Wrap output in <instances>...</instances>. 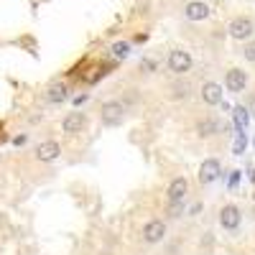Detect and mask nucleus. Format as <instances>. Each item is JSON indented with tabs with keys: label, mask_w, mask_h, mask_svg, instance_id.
Here are the masks:
<instances>
[{
	"label": "nucleus",
	"mask_w": 255,
	"mask_h": 255,
	"mask_svg": "<svg viewBox=\"0 0 255 255\" xmlns=\"http://www.w3.org/2000/svg\"><path fill=\"white\" fill-rule=\"evenodd\" d=\"M100 118H102V125H108V128H118V125H123V120H125V105H123L120 100L105 102Z\"/></svg>",
	"instance_id": "obj_1"
},
{
	"label": "nucleus",
	"mask_w": 255,
	"mask_h": 255,
	"mask_svg": "<svg viewBox=\"0 0 255 255\" xmlns=\"http://www.w3.org/2000/svg\"><path fill=\"white\" fill-rule=\"evenodd\" d=\"M191 54L189 51H184V49H174L171 54H168V72H174L176 77H181V74H186L189 69H191Z\"/></svg>",
	"instance_id": "obj_2"
},
{
	"label": "nucleus",
	"mask_w": 255,
	"mask_h": 255,
	"mask_svg": "<svg viewBox=\"0 0 255 255\" xmlns=\"http://www.w3.org/2000/svg\"><path fill=\"white\" fill-rule=\"evenodd\" d=\"M227 31H230V36L235 41H248V38L255 36V23L250 18H235V20H230Z\"/></svg>",
	"instance_id": "obj_3"
},
{
	"label": "nucleus",
	"mask_w": 255,
	"mask_h": 255,
	"mask_svg": "<svg viewBox=\"0 0 255 255\" xmlns=\"http://www.w3.org/2000/svg\"><path fill=\"white\" fill-rule=\"evenodd\" d=\"M240 220H243V215H240V209H238L235 204H225V207L220 209V225H222L225 230L235 232V230L240 227Z\"/></svg>",
	"instance_id": "obj_4"
},
{
	"label": "nucleus",
	"mask_w": 255,
	"mask_h": 255,
	"mask_svg": "<svg viewBox=\"0 0 255 255\" xmlns=\"http://www.w3.org/2000/svg\"><path fill=\"white\" fill-rule=\"evenodd\" d=\"M186 191H189V181H186L184 176L174 179L171 184H168V191H166V199H168V204H184V199H186Z\"/></svg>",
	"instance_id": "obj_5"
},
{
	"label": "nucleus",
	"mask_w": 255,
	"mask_h": 255,
	"mask_svg": "<svg viewBox=\"0 0 255 255\" xmlns=\"http://www.w3.org/2000/svg\"><path fill=\"white\" fill-rule=\"evenodd\" d=\"M220 176H222V166H220V161L207 158V161L202 163V168H199V181L207 186V184H215Z\"/></svg>",
	"instance_id": "obj_6"
},
{
	"label": "nucleus",
	"mask_w": 255,
	"mask_h": 255,
	"mask_svg": "<svg viewBox=\"0 0 255 255\" xmlns=\"http://www.w3.org/2000/svg\"><path fill=\"white\" fill-rule=\"evenodd\" d=\"M225 87L232 92V95H240L245 87H248V74L243 69H230L227 77H225Z\"/></svg>",
	"instance_id": "obj_7"
},
{
	"label": "nucleus",
	"mask_w": 255,
	"mask_h": 255,
	"mask_svg": "<svg viewBox=\"0 0 255 255\" xmlns=\"http://www.w3.org/2000/svg\"><path fill=\"white\" fill-rule=\"evenodd\" d=\"M166 238V222L163 220H151L143 227V240L145 243H161Z\"/></svg>",
	"instance_id": "obj_8"
},
{
	"label": "nucleus",
	"mask_w": 255,
	"mask_h": 255,
	"mask_svg": "<svg viewBox=\"0 0 255 255\" xmlns=\"http://www.w3.org/2000/svg\"><path fill=\"white\" fill-rule=\"evenodd\" d=\"M59 153H61V145H59L56 140H46V143H41V145L36 148V158H38V161H44V163L56 161Z\"/></svg>",
	"instance_id": "obj_9"
},
{
	"label": "nucleus",
	"mask_w": 255,
	"mask_h": 255,
	"mask_svg": "<svg viewBox=\"0 0 255 255\" xmlns=\"http://www.w3.org/2000/svg\"><path fill=\"white\" fill-rule=\"evenodd\" d=\"M184 15H186V20H204L209 15V8L204 0H191V3L184 5Z\"/></svg>",
	"instance_id": "obj_10"
},
{
	"label": "nucleus",
	"mask_w": 255,
	"mask_h": 255,
	"mask_svg": "<svg viewBox=\"0 0 255 255\" xmlns=\"http://www.w3.org/2000/svg\"><path fill=\"white\" fill-rule=\"evenodd\" d=\"M84 125H87V118H84L82 113H69L67 118L61 120V130L72 135V133H79Z\"/></svg>",
	"instance_id": "obj_11"
},
{
	"label": "nucleus",
	"mask_w": 255,
	"mask_h": 255,
	"mask_svg": "<svg viewBox=\"0 0 255 255\" xmlns=\"http://www.w3.org/2000/svg\"><path fill=\"white\" fill-rule=\"evenodd\" d=\"M202 100H204L207 105H222V87H220L217 82H204Z\"/></svg>",
	"instance_id": "obj_12"
},
{
	"label": "nucleus",
	"mask_w": 255,
	"mask_h": 255,
	"mask_svg": "<svg viewBox=\"0 0 255 255\" xmlns=\"http://www.w3.org/2000/svg\"><path fill=\"white\" fill-rule=\"evenodd\" d=\"M220 130H222V128H220L217 118H204V120L197 123V135L199 138H212V135H217Z\"/></svg>",
	"instance_id": "obj_13"
},
{
	"label": "nucleus",
	"mask_w": 255,
	"mask_h": 255,
	"mask_svg": "<svg viewBox=\"0 0 255 255\" xmlns=\"http://www.w3.org/2000/svg\"><path fill=\"white\" fill-rule=\"evenodd\" d=\"M67 97H69L67 84H51V87L46 90V95H44V100H46L49 105H59V102H64Z\"/></svg>",
	"instance_id": "obj_14"
},
{
	"label": "nucleus",
	"mask_w": 255,
	"mask_h": 255,
	"mask_svg": "<svg viewBox=\"0 0 255 255\" xmlns=\"http://www.w3.org/2000/svg\"><path fill=\"white\" fill-rule=\"evenodd\" d=\"M232 120H235V128H238V130H248V125H250V113H248L245 105L232 108Z\"/></svg>",
	"instance_id": "obj_15"
},
{
	"label": "nucleus",
	"mask_w": 255,
	"mask_h": 255,
	"mask_svg": "<svg viewBox=\"0 0 255 255\" xmlns=\"http://www.w3.org/2000/svg\"><path fill=\"white\" fill-rule=\"evenodd\" d=\"M245 145H248L245 130H238V133H235V145H232V153H235V156H243V153H245Z\"/></svg>",
	"instance_id": "obj_16"
},
{
	"label": "nucleus",
	"mask_w": 255,
	"mask_h": 255,
	"mask_svg": "<svg viewBox=\"0 0 255 255\" xmlns=\"http://www.w3.org/2000/svg\"><path fill=\"white\" fill-rule=\"evenodd\" d=\"M113 54H115L118 59L130 56V44H128V41H118V44H113Z\"/></svg>",
	"instance_id": "obj_17"
},
{
	"label": "nucleus",
	"mask_w": 255,
	"mask_h": 255,
	"mask_svg": "<svg viewBox=\"0 0 255 255\" xmlns=\"http://www.w3.org/2000/svg\"><path fill=\"white\" fill-rule=\"evenodd\" d=\"M240 174H243V171H232V174H230V189H238V184H240Z\"/></svg>",
	"instance_id": "obj_18"
},
{
	"label": "nucleus",
	"mask_w": 255,
	"mask_h": 255,
	"mask_svg": "<svg viewBox=\"0 0 255 255\" xmlns=\"http://www.w3.org/2000/svg\"><path fill=\"white\" fill-rule=\"evenodd\" d=\"M174 90H176V97H181V95L186 97V95H189V84H184V87H181V84H176Z\"/></svg>",
	"instance_id": "obj_19"
},
{
	"label": "nucleus",
	"mask_w": 255,
	"mask_h": 255,
	"mask_svg": "<svg viewBox=\"0 0 255 255\" xmlns=\"http://www.w3.org/2000/svg\"><path fill=\"white\" fill-rule=\"evenodd\" d=\"M245 59H250V61H255V46H250V49H245Z\"/></svg>",
	"instance_id": "obj_20"
},
{
	"label": "nucleus",
	"mask_w": 255,
	"mask_h": 255,
	"mask_svg": "<svg viewBox=\"0 0 255 255\" xmlns=\"http://www.w3.org/2000/svg\"><path fill=\"white\" fill-rule=\"evenodd\" d=\"M248 113H253V115H255V95L248 100Z\"/></svg>",
	"instance_id": "obj_21"
},
{
	"label": "nucleus",
	"mask_w": 255,
	"mask_h": 255,
	"mask_svg": "<svg viewBox=\"0 0 255 255\" xmlns=\"http://www.w3.org/2000/svg\"><path fill=\"white\" fill-rule=\"evenodd\" d=\"M90 97L87 95H79V97H74V105H82V102H87Z\"/></svg>",
	"instance_id": "obj_22"
},
{
	"label": "nucleus",
	"mask_w": 255,
	"mask_h": 255,
	"mask_svg": "<svg viewBox=\"0 0 255 255\" xmlns=\"http://www.w3.org/2000/svg\"><path fill=\"white\" fill-rule=\"evenodd\" d=\"M199 212H202V204H194V207H191V212H189V215H199Z\"/></svg>",
	"instance_id": "obj_23"
},
{
	"label": "nucleus",
	"mask_w": 255,
	"mask_h": 255,
	"mask_svg": "<svg viewBox=\"0 0 255 255\" xmlns=\"http://www.w3.org/2000/svg\"><path fill=\"white\" fill-rule=\"evenodd\" d=\"M13 143H15V145H23V143H26V135H18Z\"/></svg>",
	"instance_id": "obj_24"
}]
</instances>
